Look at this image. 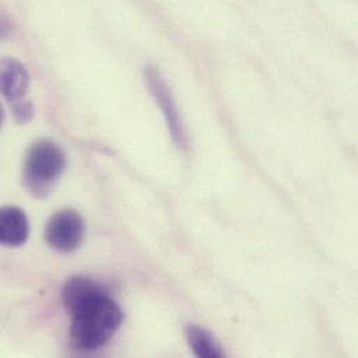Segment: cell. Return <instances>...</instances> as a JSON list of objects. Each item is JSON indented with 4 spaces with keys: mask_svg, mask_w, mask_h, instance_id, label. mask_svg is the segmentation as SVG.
Here are the masks:
<instances>
[{
    "mask_svg": "<svg viewBox=\"0 0 358 358\" xmlns=\"http://www.w3.org/2000/svg\"><path fill=\"white\" fill-rule=\"evenodd\" d=\"M29 87V73L22 63L14 59L1 62V92L10 102L22 101Z\"/></svg>",
    "mask_w": 358,
    "mask_h": 358,
    "instance_id": "52a82bcc",
    "label": "cell"
},
{
    "mask_svg": "<svg viewBox=\"0 0 358 358\" xmlns=\"http://www.w3.org/2000/svg\"><path fill=\"white\" fill-rule=\"evenodd\" d=\"M29 236L25 212L17 206H4L0 212V240L7 247L22 245Z\"/></svg>",
    "mask_w": 358,
    "mask_h": 358,
    "instance_id": "8992f818",
    "label": "cell"
},
{
    "mask_svg": "<svg viewBox=\"0 0 358 358\" xmlns=\"http://www.w3.org/2000/svg\"><path fill=\"white\" fill-rule=\"evenodd\" d=\"M105 296H108L105 287L87 276H71L62 289L64 310L71 317Z\"/></svg>",
    "mask_w": 358,
    "mask_h": 358,
    "instance_id": "5b68a950",
    "label": "cell"
},
{
    "mask_svg": "<svg viewBox=\"0 0 358 358\" xmlns=\"http://www.w3.org/2000/svg\"><path fill=\"white\" fill-rule=\"evenodd\" d=\"M13 115H14V119L17 123H20V124L27 123L32 119V115H34L32 105L25 99L18 101V102L13 103Z\"/></svg>",
    "mask_w": 358,
    "mask_h": 358,
    "instance_id": "9c48e42d",
    "label": "cell"
},
{
    "mask_svg": "<svg viewBox=\"0 0 358 358\" xmlns=\"http://www.w3.org/2000/svg\"><path fill=\"white\" fill-rule=\"evenodd\" d=\"M122 322V308L108 294L73 315L70 341L77 350H98L113 338Z\"/></svg>",
    "mask_w": 358,
    "mask_h": 358,
    "instance_id": "6da1fadb",
    "label": "cell"
},
{
    "mask_svg": "<svg viewBox=\"0 0 358 358\" xmlns=\"http://www.w3.org/2000/svg\"><path fill=\"white\" fill-rule=\"evenodd\" d=\"M144 77L147 81V85L150 88V92L152 94L155 102L159 105L162 115L166 120L168 129L171 131V136L175 141V144L181 148H188V137L187 131L180 115L179 108L176 105V101L172 95L171 88L168 87L165 78L162 77L161 71L155 69L154 66H148L144 71Z\"/></svg>",
    "mask_w": 358,
    "mask_h": 358,
    "instance_id": "3957f363",
    "label": "cell"
},
{
    "mask_svg": "<svg viewBox=\"0 0 358 358\" xmlns=\"http://www.w3.org/2000/svg\"><path fill=\"white\" fill-rule=\"evenodd\" d=\"M66 168L59 145L41 140L31 145L24 164V185L36 196H46Z\"/></svg>",
    "mask_w": 358,
    "mask_h": 358,
    "instance_id": "7a4b0ae2",
    "label": "cell"
},
{
    "mask_svg": "<svg viewBox=\"0 0 358 358\" xmlns=\"http://www.w3.org/2000/svg\"><path fill=\"white\" fill-rule=\"evenodd\" d=\"M85 236V222L73 209H62L50 216L45 229L48 244L60 252L77 250Z\"/></svg>",
    "mask_w": 358,
    "mask_h": 358,
    "instance_id": "277c9868",
    "label": "cell"
},
{
    "mask_svg": "<svg viewBox=\"0 0 358 358\" xmlns=\"http://www.w3.org/2000/svg\"><path fill=\"white\" fill-rule=\"evenodd\" d=\"M185 338L191 350L198 357L219 358L224 356L220 345L213 338V335L201 327L188 325L185 328Z\"/></svg>",
    "mask_w": 358,
    "mask_h": 358,
    "instance_id": "ba28073f",
    "label": "cell"
}]
</instances>
